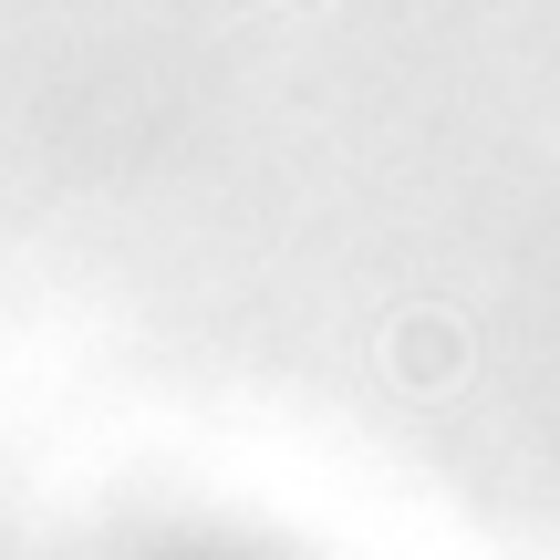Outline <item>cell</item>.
<instances>
[{
    "label": "cell",
    "mask_w": 560,
    "mask_h": 560,
    "mask_svg": "<svg viewBox=\"0 0 560 560\" xmlns=\"http://www.w3.org/2000/svg\"><path fill=\"white\" fill-rule=\"evenodd\" d=\"M457 363H467V332H457V322L416 312V322L395 332V374H405V384H425V395H436V384H457Z\"/></svg>",
    "instance_id": "1"
}]
</instances>
